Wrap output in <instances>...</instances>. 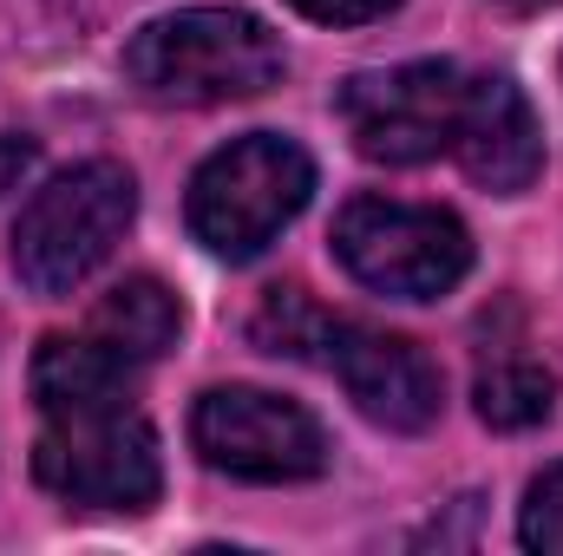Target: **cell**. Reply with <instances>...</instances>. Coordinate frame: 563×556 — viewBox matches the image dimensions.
Masks as SVG:
<instances>
[{
  "mask_svg": "<svg viewBox=\"0 0 563 556\" xmlns=\"http://www.w3.org/2000/svg\"><path fill=\"white\" fill-rule=\"evenodd\" d=\"M125 86H139L157 105H230L263 99L282 86L288 53L269 33V20L243 7H184L157 13L125 40Z\"/></svg>",
  "mask_w": 563,
  "mask_h": 556,
  "instance_id": "6da1fadb",
  "label": "cell"
},
{
  "mask_svg": "<svg viewBox=\"0 0 563 556\" xmlns=\"http://www.w3.org/2000/svg\"><path fill=\"white\" fill-rule=\"evenodd\" d=\"M308 197H314V157L288 132H243L197 164L184 223L210 256L250 263L308 210Z\"/></svg>",
  "mask_w": 563,
  "mask_h": 556,
  "instance_id": "7a4b0ae2",
  "label": "cell"
},
{
  "mask_svg": "<svg viewBox=\"0 0 563 556\" xmlns=\"http://www.w3.org/2000/svg\"><path fill=\"white\" fill-rule=\"evenodd\" d=\"M132 216H139V184H132L125 164H112V157L73 164V170H59L53 184H40L26 197V210L13 223V249H7L13 276L33 294L59 301L112 263Z\"/></svg>",
  "mask_w": 563,
  "mask_h": 556,
  "instance_id": "3957f363",
  "label": "cell"
},
{
  "mask_svg": "<svg viewBox=\"0 0 563 556\" xmlns=\"http://www.w3.org/2000/svg\"><path fill=\"white\" fill-rule=\"evenodd\" d=\"M33 478L79 511H151L164 491L157 432L132 400L46 413V432L33 445Z\"/></svg>",
  "mask_w": 563,
  "mask_h": 556,
  "instance_id": "277c9868",
  "label": "cell"
},
{
  "mask_svg": "<svg viewBox=\"0 0 563 556\" xmlns=\"http://www.w3.org/2000/svg\"><path fill=\"white\" fill-rule=\"evenodd\" d=\"M334 256L341 269L394 301H439L472 269V236L439 203H394V197H354L334 216Z\"/></svg>",
  "mask_w": 563,
  "mask_h": 556,
  "instance_id": "5b68a950",
  "label": "cell"
},
{
  "mask_svg": "<svg viewBox=\"0 0 563 556\" xmlns=\"http://www.w3.org/2000/svg\"><path fill=\"white\" fill-rule=\"evenodd\" d=\"M459 99H465V73L452 59H407V66L354 73L334 92V112L367 164L400 170V164H432L439 151H452Z\"/></svg>",
  "mask_w": 563,
  "mask_h": 556,
  "instance_id": "8992f818",
  "label": "cell"
},
{
  "mask_svg": "<svg viewBox=\"0 0 563 556\" xmlns=\"http://www.w3.org/2000/svg\"><path fill=\"white\" fill-rule=\"evenodd\" d=\"M190 445L210 471L243 485H301L328 465L321 419L263 387H210L190 413Z\"/></svg>",
  "mask_w": 563,
  "mask_h": 556,
  "instance_id": "52a82bcc",
  "label": "cell"
},
{
  "mask_svg": "<svg viewBox=\"0 0 563 556\" xmlns=\"http://www.w3.org/2000/svg\"><path fill=\"white\" fill-rule=\"evenodd\" d=\"M328 367L341 374L347 400L361 407V419L387 425V432H426L439 407H445V374L432 367L420 341L407 334H380V327H334Z\"/></svg>",
  "mask_w": 563,
  "mask_h": 556,
  "instance_id": "ba28073f",
  "label": "cell"
},
{
  "mask_svg": "<svg viewBox=\"0 0 563 556\" xmlns=\"http://www.w3.org/2000/svg\"><path fill=\"white\" fill-rule=\"evenodd\" d=\"M452 157L492 197H518V190L538 184V170H544V125H538V112H531V99H525V86L511 73H472L465 79Z\"/></svg>",
  "mask_w": 563,
  "mask_h": 556,
  "instance_id": "9c48e42d",
  "label": "cell"
},
{
  "mask_svg": "<svg viewBox=\"0 0 563 556\" xmlns=\"http://www.w3.org/2000/svg\"><path fill=\"white\" fill-rule=\"evenodd\" d=\"M33 400H40V413L132 400V360L112 354L99 334H46L33 354Z\"/></svg>",
  "mask_w": 563,
  "mask_h": 556,
  "instance_id": "30bf717a",
  "label": "cell"
},
{
  "mask_svg": "<svg viewBox=\"0 0 563 556\" xmlns=\"http://www.w3.org/2000/svg\"><path fill=\"white\" fill-rule=\"evenodd\" d=\"M86 334H99L112 354H125V360L139 367V360H157V354L177 347V334H184V301H177L157 276H125L119 288H106V301L92 308V327H86Z\"/></svg>",
  "mask_w": 563,
  "mask_h": 556,
  "instance_id": "8fae6325",
  "label": "cell"
},
{
  "mask_svg": "<svg viewBox=\"0 0 563 556\" xmlns=\"http://www.w3.org/2000/svg\"><path fill=\"white\" fill-rule=\"evenodd\" d=\"M472 407H478L485 425H498V432H531V425H544L551 407H558V380H551V367H538L531 354L498 347V354L478 360Z\"/></svg>",
  "mask_w": 563,
  "mask_h": 556,
  "instance_id": "7c38bea8",
  "label": "cell"
},
{
  "mask_svg": "<svg viewBox=\"0 0 563 556\" xmlns=\"http://www.w3.org/2000/svg\"><path fill=\"white\" fill-rule=\"evenodd\" d=\"M334 314H321L301 288H269V301L256 308V347L269 354H288V360H308V354H328L334 347Z\"/></svg>",
  "mask_w": 563,
  "mask_h": 556,
  "instance_id": "4fadbf2b",
  "label": "cell"
},
{
  "mask_svg": "<svg viewBox=\"0 0 563 556\" xmlns=\"http://www.w3.org/2000/svg\"><path fill=\"white\" fill-rule=\"evenodd\" d=\"M518 544L538 556H563V465L538 471L518 511Z\"/></svg>",
  "mask_w": 563,
  "mask_h": 556,
  "instance_id": "5bb4252c",
  "label": "cell"
},
{
  "mask_svg": "<svg viewBox=\"0 0 563 556\" xmlns=\"http://www.w3.org/2000/svg\"><path fill=\"white\" fill-rule=\"evenodd\" d=\"M301 20H314V26H367V20H380V13H394L400 0H288Z\"/></svg>",
  "mask_w": 563,
  "mask_h": 556,
  "instance_id": "9a60e30c",
  "label": "cell"
},
{
  "mask_svg": "<svg viewBox=\"0 0 563 556\" xmlns=\"http://www.w3.org/2000/svg\"><path fill=\"white\" fill-rule=\"evenodd\" d=\"M26 170H33V144H26V138H7V132H0V190H13Z\"/></svg>",
  "mask_w": 563,
  "mask_h": 556,
  "instance_id": "2e32d148",
  "label": "cell"
}]
</instances>
